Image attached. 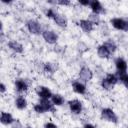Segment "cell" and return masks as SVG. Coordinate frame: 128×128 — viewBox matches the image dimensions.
<instances>
[{
  "label": "cell",
  "instance_id": "cell-1",
  "mask_svg": "<svg viewBox=\"0 0 128 128\" xmlns=\"http://www.w3.org/2000/svg\"><path fill=\"white\" fill-rule=\"evenodd\" d=\"M117 82H118V78H117L114 74H107L106 78L102 80L101 85H102V87H103L104 89L109 90V89H111Z\"/></svg>",
  "mask_w": 128,
  "mask_h": 128
},
{
  "label": "cell",
  "instance_id": "cell-2",
  "mask_svg": "<svg viewBox=\"0 0 128 128\" xmlns=\"http://www.w3.org/2000/svg\"><path fill=\"white\" fill-rule=\"evenodd\" d=\"M101 118L106 120V121H109V122H113V123H116L118 118L116 116V114L114 113V111L110 108H104L102 111H101Z\"/></svg>",
  "mask_w": 128,
  "mask_h": 128
},
{
  "label": "cell",
  "instance_id": "cell-3",
  "mask_svg": "<svg viewBox=\"0 0 128 128\" xmlns=\"http://www.w3.org/2000/svg\"><path fill=\"white\" fill-rule=\"evenodd\" d=\"M111 24L114 28L118 30H123V31H128V21L121 19V18H113L111 20Z\"/></svg>",
  "mask_w": 128,
  "mask_h": 128
},
{
  "label": "cell",
  "instance_id": "cell-4",
  "mask_svg": "<svg viewBox=\"0 0 128 128\" xmlns=\"http://www.w3.org/2000/svg\"><path fill=\"white\" fill-rule=\"evenodd\" d=\"M42 36H43L44 40H45L46 42L50 43V44H54V43H56L57 40H58L57 34H55V33H54L53 31H51V30H46V31H44V32L42 33Z\"/></svg>",
  "mask_w": 128,
  "mask_h": 128
},
{
  "label": "cell",
  "instance_id": "cell-5",
  "mask_svg": "<svg viewBox=\"0 0 128 128\" xmlns=\"http://www.w3.org/2000/svg\"><path fill=\"white\" fill-rule=\"evenodd\" d=\"M36 92L38 94V96L41 98V99H49L52 97V93L51 91L45 87V86H39L36 88Z\"/></svg>",
  "mask_w": 128,
  "mask_h": 128
},
{
  "label": "cell",
  "instance_id": "cell-6",
  "mask_svg": "<svg viewBox=\"0 0 128 128\" xmlns=\"http://www.w3.org/2000/svg\"><path fill=\"white\" fill-rule=\"evenodd\" d=\"M27 28H28L29 32L32 34H39L41 31L40 24L35 20H29L27 22Z\"/></svg>",
  "mask_w": 128,
  "mask_h": 128
},
{
  "label": "cell",
  "instance_id": "cell-7",
  "mask_svg": "<svg viewBox=\"0 0 128 128\" xmlns=\"http://www.w3.org/2000/svg\"><path fill=\"white\" fill-rule=\"evenodd\" d=\"M79 77H80L81 80L87 82V81H89V80L92 79L93 73H92V71L88 67H82L81 70H80V72H79Z\"/></svg>",
  "mask_w": 128,
  "mask_h": 128
},
{
  "label": "cell",
  "instance_id": "cell-8",
  "mask_svg": "<svg viewBox=\"0 0 128 128\" xmlns=\"http://www.w3.org/2000/svg\"><path fill=\"white\" fill-rule=\"evenodd\" d=\"M68 104H69L70 110H71L73 113H75V114H79V113L82 111V104H81L80 101H78V100L75 99V100H71V101H69Z\"/></svg>",
  "mask_w": 128,
  "mask_h": 128
},
{
  "label": "cell",
  "instance_id": "cell-9",
  "mask_svg": "<svg viewBox=\"0 0 128 128\" xmlns=\"http://www.w3.org/2000/svg\"><path fill=\"white\" fill-rule=\"evenodd\" d=\"M115 65H116V68L118 70L119 73H126V70H127V63L124 59L122 58H117L116 61H115Z\"/></svg>",
  "mask_w": 128,
  "mask_h": 128
},
{
  "label": "cell",
  "instance_id": "cell-10",
  "mask_svg": "<svg viewBox=\"0 0 128 128\" xmlns=\"http://www.w3.org/2000/svg\"><path fill=\"white\" fill-rule=\"evenodd\" d=\"M52 19H53V20L55 21V23H56L58 26H60V27H66V26H67V20H66V18H65L64 16L58 14V13H55Z\"/></svg>",
  "mask_w": 128,
  "mask_h": 128
},
{
  "label": "cell",
  "instance_id": "cell-11",
  "mask_svg": "<svg viewBox=\"0 0 128 128\" xmlns=\"http://www.w3.org/2000/svg\"><path fill=\"white\" fill-rule=\"evenodd\" d=\"M90 8L93 11V13H95V14H99V13L103 12V7H102L101 3L97 0H94V1L90 2Z\"/></svg>",
  "mask_w": 128,
  "mask_h": 128
},
{
  "label": "cell",
  "instance_id": "cell-12",
  "mask_svg": "<svg viewBox=\"0 0 128 128\" xmlns=\"http://www.w3.org/2000/svg\"><path fill=\"white\" fill-rule=\"evenodd\" d=\"M79 25H80V27H81L84 31H86V32H90V31L93 30V25H94V24H93L90 20L82 19V20H80Z\"/></svg>",
  "mask_w": 128,
  "mask_h": 128
},
{
  "label": "cell",
  "instance_id": "cell-13",
  "mask_svg": "<svg viewBox=\"0 0 128 128\" xmlns=\"http://www.w3.org/2000/svg\"><path fill=\"white\" fill-rule=\"evenodd\" d=\"M1 123L2 124H5V125H8V124H11L14 122V119L12 117V115L10 113H7V112H1Z\"/></svg>",
  "mask_w": 128,
  "mask_h": 128
},
{
  "label": "cell",
  "instance_id": "cell-14",
  "mask_svg": "<svg viewBox=\"0 0 128 128\" xmlns=\"http://www.w3.org/2000/svg\"><path fill=\"white\" fill-rule=\"evenodd\" d=\"M97 53H98V56H99L100 58H108L109 55L111 54V53L109 52L108 48H107L104 44H102V45H100V46L98 47Z\"/></svg>",
  "mask_w": 128,
  "mask_h": 128
},
{
  "label": "cell",
  "instance_id": "cell-15",
  "mask_svg": "<svg viewBox=\"0 0 128 128\" xmlns=\"http://www.w3.org/2000/svg\"><path fill=\"white\" fill-rule=\"evenodd\" d=\"M8 46L11 50H13L16 53H22L23 52V46L17 41H10L8 43Z\"/></svg>",
  "mask_w": 128,
  "mask_h": 128
},
{
  "label": "cell",
  "instance_id": "cell-16",
  "mask_svg": "<svg viewBox=\"0 0 128 128\" xmlns=\"http://www.w3.org/2000/svg\"><path fill=\"white\" fill-rule=\"evenodd\" d=\"M72 87H73V90L76 92V93H79V94H84L86 92V87L84 84L78 82V81H75L73 82L72 84Z\"/></svg>",
  "mask_w": 128,
  "mask_h": 128
},
{
  "label": "cell",
  "instance_id": "cell-17",
  "mask_svg": "<svg viewBox=\"0 0 128 128\" xmlns=\"http://www.w3.org/2000/svg\"><path fill=\"white\" fill-rule=\"evenodd\" d=\"M15 87H16L17 91H19V92L26 91L27 88H28L26 82H25L24 80H22V79H17V80L15 81Z\"/></svg>",
  "mask_w": 128,
  "mask_h": 128
},
{
  "label": "cell",
  "instance_id": "cell-18",
  "mask_svg": "<svg viewBox=\"0 0 128 128\" xmlns=\"http://www.w3.org/2000/svg\"><path fill=\"white\" fill-rule=\"evenodd\" d=\"M15 105H16V107H17L18 109H24V108L27 106V101H26V99H25L24 97L20 96V97H18V98L16 99Z\"/></svg>",
  "mask_w": 128,
  "mask_h": 128
},
{
  "label": "cell",
  "instance_id": "cell-19",
  "mask_svg": "<svg viewBox=\"0 0 128 128\" xmlns=\"http://www.w3.org/2000/svg\"><path fill=\"white\" fill-rule=\"evenodd\" d=\"M51 99H52V103H53L54 105H57V106L62 105L63 102H64V98H63L61 95H59V94H54V95H52Z\"/></svg>",
  "mask_w": 128,
  "mask_h": 128
},
{
  "label": "cell",
  "instance_id": "cell-20",
  "mask_svg": "<svg viewBox=\"0 0 128 128\" xmlns=\"http://www.w3.org/2000/svg\"><path fill=\"white\" fill-rule=\"evenodd\" d=\"M39 103L44 107L45 111H49V110L53 111V105H54V104H52L48 99H41V101H40Z\"/></svg>",
  "mask_w": 128,
  "mask_h": 128
},
{
  "label": "cell",
  "instance_id": "cell-21",
  "mask_svg": "<svg viewBox=\"0 0 128 128\" xmlns=\"http://www.w3.org/2000/svg\"><path fill=\"white\" fill-rule=\"evenodd\" d=\"M118 75H119V79L121 80V82L128 88V74H126V73H119L118 72Z\"/></svg>",
  "mask_w": 128,
  "mask_h": 128
},
{
  "label": "cell",
  "instance_id": "cell-22",
  "mask_svg": "<svg viewBox=\"0 0 128 128\" xmlns=\"http://www.w3.org/2000/svg\"><path fill=\"white\" fill-rule=\"evenodd\" d=\"M104 45L108 48V50H109L110 53H113L116 50V46L113 43H111V42H106V43H104Z\"/></svg>",
  "mask_w": 128,
  "mask_h": 128
},
{
  "label": "cell",
  "instance_id": "cell-23",
  "mask_svg": "<svg viewBox=\"0 0 128 128\" xmlns=\"http://www.w3.org/2000/svg\"><path fill=\"white\" fill-rule=\"evenodd\" d=\"M34 110H35L37 113H44V112H46L45 109H44V107H43L40 103H38V104H36V105L34 106Z\"/></svg>",
  "mask_w": 128,
  "mask_h": 128
},
{
  "label": "cell",
  "instance_id": "cell-24",
  "mask_svg": "<svg viewBox=\"0 0 128 128\" xmlns=\"http://www.w3.org/2000/svg\"><path fill=\"white\" fill-rule=\"evenodd\" d=\"M44 71L45 72H50V73H53V69H52V66L50 63H46L45 66H44Z\"/></svg>",
  "mask_w": 128,
  "mask_h": 128
},
{
  "label": "cell",
  "instance_id": "cell-25",
  "mask_svg": "<svg viewBox=\"0 0 128 128\" xmlns=\"http://www.w3.org/2000/svg\"><path fill=\"white\" fill-rule=\"evenodd\" d=\"M45 14H46V16H47L48 18H53V16H54L55 12H54L52 9H47V10H46V12H45Z\"/></svg>",
  "mask_w": 128,
  "mask_h": 128
},
{
  "label": "cell",
  "instance_id": "cell-26",
  "mask_svg": "<svg viewBox=\"0 0 128 128\" xmlns=\"http://www.w3.org/2000/svg\"><path fill=\"white\" fill-rule=\"evenodd\" d=\"M90 18L93 20L92 21V23L94 24V23H98L99 22V17H98V15L97 14H95V15H90Z\"/></svg>",
  "mask_w": 128,
  "mask_h": 128
},
{
  "label": "cell",
  "instance_id": "cell-27",
  "mask_svg": "<svg viewBox=\"0 0 128 128\" xmlns=\"http://www.w3.org/2000/svg\"><path fill=\"white\" fill-rule=\"evenodd\" d=\"M56 4H60V5H69L70 1L68 0H60V1H56Z\"/></svg>",
  "mask_w": 128,
  "mask_h": 128
},
{
  "label": "cell",
  "instance_id": "cell-28",
  "mask_svg": "<svg viewBox=\"0 0 128 128\" xmlns=\"http://www.w3.org/2000/svg\"><path fill=\"white\" fill-rule=\"evenodd\" d=\"M90 2L89 0H79V3L81 5H84V6H87V5H90Z\"/></svg>",
  "mask_w": 128,
  "mask_h": 128
},
{
  "label": "cell",
  "instance_id": "cell-29",
  "mask_svg": "<svg viewBox=\"0 0 128 128\" xmlns=\"http://www.w3.org/2000/svg\"><path fill=\"white\" fill-rule=\"evenodd\" d=\"M45 128H57V126L53 123H46L45 124Z\"/></svg>",
  "mask_w": 128,
  "mask_h": 128
},
{
  "label": "cell",
  "instance_id": "cell-30",
  "mask_svg": "<svg viewBox=\"0 0 128 128\" xmlns=\"http://www.w3.org/2000/svg\"><path fill=\"white\" fill-rule=\"evenodd\" d=\"M5 90H6V87H5L4 83H1V85H0V92H1V93H4Z\"/></svg>",
  "mask_w": 128,
  "mask_h": 128
},
{
  "label": "cell",
  "instance_id": "cell-31",
  "mask_svg": "<svg viewBox=\"0 0 128 128\" xmlns=\"http://www.w3.org/2000/svg\"><path fill=\"white\" fill-rule=\"evenodd\" d=\"M84 128H95L92 124H86L85 126H84Z\"/></svg>",
  "mask_w": 128,
  "mask_h": 128
},
{
  "label": "cell",
  "instance_id": "cell-32",
  "mask_svg": "<svg viewBox=\"0 0 128 128\" xmlns=\"http://www.w3.org/2000/svg\"><path fill=\"white\" fill-rule=\"evenodd\" d=\"M26 128H31V127H26Z\"/></svg>",
  "mask_w": 128,
  "mask_h": 128
}]
</instances>
